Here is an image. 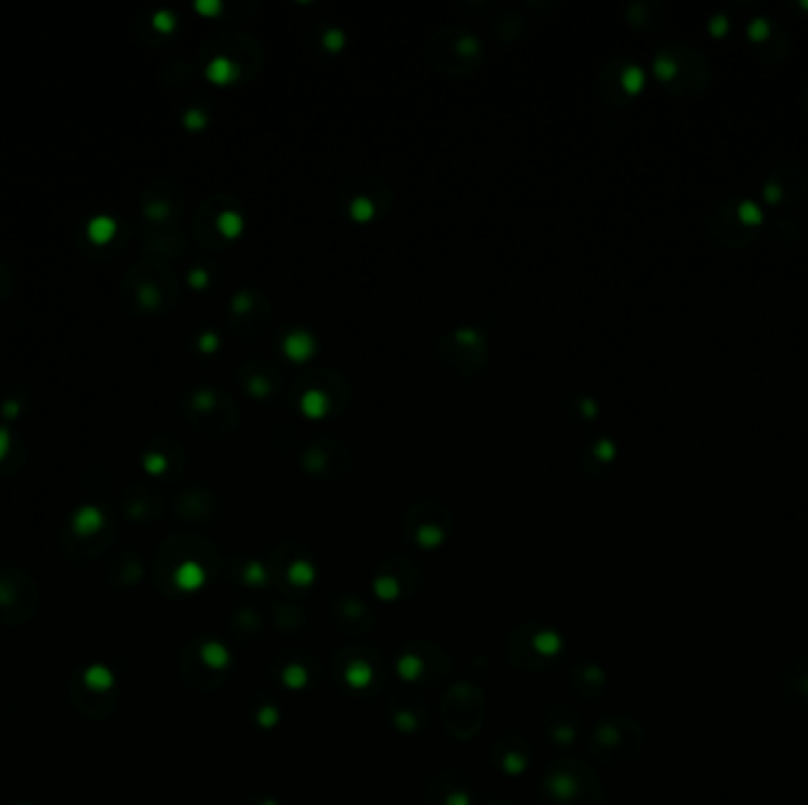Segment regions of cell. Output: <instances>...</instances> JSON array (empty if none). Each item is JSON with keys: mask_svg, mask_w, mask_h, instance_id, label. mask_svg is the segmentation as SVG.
Wrapping results in <instances>:
<instances>
[{"mask_svg": "<svg viewBox=\"0 0 808 805\" xmlns=\"http://www.w3.org/2000/svg\"><path fill=\"white\" fill-rule=\"evenodd\" d=\"M546 805H605L598 777L584 763H558L544 777Z\"/></svg>", "mask_w": 808, "mask_h": 805, "instance_id": "cell-1", "label": "cell"}, {"mask_svg": "<svg viewBox=\"0 0 808 805\" xmlns=\"http://www.w3.org/2000/svg\"><path fill=\"white\" fill-rule=\"evenodd\" d=\"M643 730L631 718H607L593 732L591 751L600 761H627L640 751Z\"/></svg>", "mask_w": 808, "mask_h": 805, "instance_id": "cell-2", "label": "cell"}, {"mask_svg": "<svg viewBox=\"0 0 808 805\" xmlns=\"http://www.w3.org/2000/svg\"><path fill=\"white\" fill-rule=\"evenodd\" d=\"M782 689L789 704L808 711V657H796L782 671Z\"/></svg>", "mask_w": 808, "mask_h": 805, "instance_id": "cell-3", "label": "cell"}, {"mask_svg": "<svg viewBox=\"0 0 808 805\" xmlns=\"http://www.w3.org/2000/svg\"><path fill=\"white\" fill-rule=\"evenodd\" d=\"M116 234V222L111 220V217L107 215H100V217H93L88 225V237L93 244H107L109 239Z\"/></svg>", "mask_w": 808, "mask_h": 805, "instance_id": "cell-4", "label": "cell"}, {"mask_svg": "<svg viewBox=\"0 0 808 805\" xmlns=\"http://www.w3.org/2000/svg\"><path fill=\"white\" fill-rule=\"evenodd\" d=\"M737 212H740V220L747 222V225H759V222L764 220V215H761V208L754 203V201H744V203H740Z\"/></svg>", "mask_w": 808, "mask_h": 805, "instance_id": "cell-5", "label": "cell"}, {"mask_svg": "<svg viewBox=\"0 0 808 805\" xmlns=\"http://www.w3.org/2000/svg\"><path fill=\"white\" fill-rule=\"evenodd\" d=\"M747 31H749V38H752V40H766L768 31H771V26H768V21L764 19V17H759V19L749 21Z\"/></svg>", "mask_w": 808, "mask_h": 805, "instance_id": "cell-6", "label": "cell"}, {"mask_svg": "<svg viewBox=\"0 0 808 805\" xmlns=\"http://www.w3.org/2000/svg\"><path fill=\"white\" fill-rule=\"evenodd\" d=\"M624 85H627V90L636 93V90L643 85V71H640V69H636V66L627 69V73H624Z\"/></svg>", "mask_w": 808, "mask_h": 805, "instance_id": "cell-7", "label": "cell"}, {"mask_svg": "<svg viewBox=\"0 0 808 805\" xmlns=\"http://www.w3.org/2000/svg\"><path fill=\"white\" fill-rule=\"evenodd\" d=\"M655 71L660 73L662 78H672L676 73V64H674V62H669V60H664V57H660V60L655 62Z\"/></svg>", "mask_w": 808, "mask_h": 805, "instance_id": "cell-8", "label": "cell"}, {"mask_svg": "<svg viewBox=\"0 0 808 805\" xmlns=\"http://www.w3.org/2000/svg\"><path fill=\"white\" fill-rule=\"evenodd\" d=\"M726 28H728V19L724 15H716L712 19V24H709V31H712L714 36H724Z\"/></svg>", "mask_w": 808, "mask_h": 805, "instance_id": "cell-9", "label": "cell"}, {"mask_svg": "<svg viewBox=\"0 0 808 805\" xmlns=\"http://www.w3.org/2000/svg\"><path fill=\"white\" fill-rule=\"evenodd\" d=\"M766 199L768 201H778V199H780V185H775V182H773V185H768L766 187Z\"/></svg>", "mask_w": 808, "mask_h": 805, "instance_id": "cell-10", "label": "cell"}, {"mask_svg": "<svg viewBox=\"0 0 808 805\" xmlns=\"http://www.w3.org/2000/svg\"><path fill=\"white\" fill-rule=\"evenodd\" d=\"M8 433H5V430H0V458H3V453H5V449H8Z\"/></svg>", "mask_w": 808, "mask_h": 805, "instance_id": "cell-11", "label": "cell"}, {"mask_svg": "<svg viewBox=\"0 0 808 805\" xmlns=\"http://www.w3.org/2000/svg\"><path fill=\"white\" fill-rule=\"evenodd\" d=\"M801 5H804V8H808V0H804V3H801Z\"/></svg>", "mask_w": 808, "mask_h": 805, "instance_id": "cell-12", "label": "cell"}]
</instances>
